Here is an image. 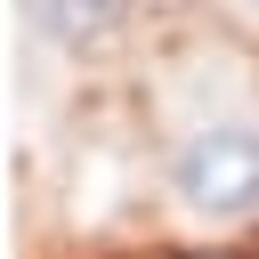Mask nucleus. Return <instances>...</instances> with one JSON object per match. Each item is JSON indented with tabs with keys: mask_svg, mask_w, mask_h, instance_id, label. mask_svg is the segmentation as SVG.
<instances>
[{
	"mask_svg": "<svg viewBox=\"0 0 259 259\" xmlns=\"http://www.w3.org/2000/svg\"><path fill=\"white\" fill-rule=\"evenodd\" d=\"M243 8H251V16H259V0H243Z\"/></svg>",
	"mask_w": 259,
	"mask_h": 259,
	"instance_id": "obj_3",
	"label": "nucleus"
},
{
	"mask_svg": "<svg viewBox=\"0 0 259 259\" xmlns=\"http://www.w3.org/2000/svg\"><path fill=\"white\" fill-rule=\"evenodd\" d=\"M16 8H24L32 40H49V49H97V40H113V24H121L130 0H16Z\"/></svg>",
	"mask_w": 259,
	"mask_h": 259,
	"instance_id": "obj_2",
	"label": "nucleus"
},
{
	"mask_svg": "<svg viewBox=\"0 0 259 259\" xmlns=\"http://www.w3.org/2000/svg\"><path fill=\"white\" fill-rule=\"evenodd\" d=\"M162 178H170V202H178L186 219H210V227L259 219V121H243V113L194 121V130L170 146Z\"/></svg>",
	"mask_w": 259,
	"mask_h": 259,
	"instance_id": "obj_1",
	"label": "nucleus"
}]
</instances>
